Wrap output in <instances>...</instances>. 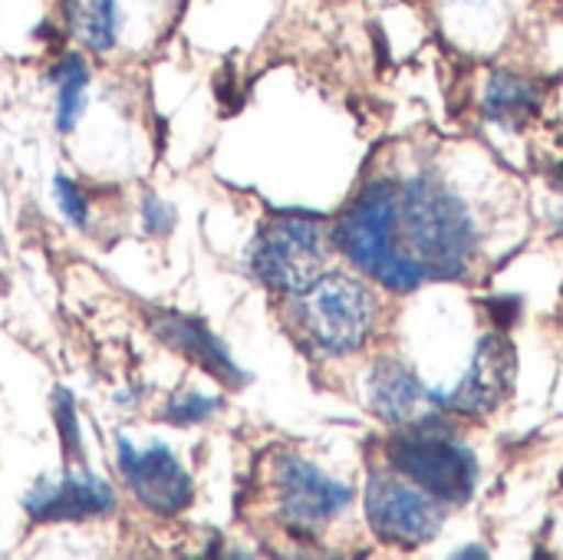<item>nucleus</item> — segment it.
I'll list each match as a JSON object with an SVG mask.
<instances>
[{"mask_svg": "<svg viewBox=\"0 0 563 560\" xmlns=\"http://www.w3.org/2000/svg\"><path fill=\"white\" fill-rule=\"evenodd\" d=\"M294 323L313 350L346 356L373 337L376 297L350 274H320L307 290L294 294Z\"/></svg>", "mask_w": 563, "mask_h": 560, "instance_id": "f03ea898", "label": "nucleus"}, {"mask_svg": "<svg viewBox=\"0 0 563 560\" xmlns=\"http://www.w3.org/2000/svg\"><path fill=\"white\" fill-rule=\"evenodd\" d=\"M145 320H148V330L165 347H172L175 353H181L185 360L201 366L221 386L241 389L247 383V373L238 366V360L228 353V347L198 317H185L178 310H145Z\"/></svg>", "mask_w": 563, "mask_h": 560, "instance_id": "9d476101", "label": "nucleus"}, {"mask_svg": "<svg viewBox=\"0 0 563 560\" xmlns=\"http://www.w3.org/2000/svg\"><path fill=\"white\" fill-rule=\"evenodd\" d=\"M274 495H277V515L280 521L297 535H313L317 528L330 525L350 502L353 492L340 485L336 479L323 475L317 465L280 455L274 465Z\"/></svg>", "mask_w": 563, "mask_h": 560, "instance_id": "423d86ee", "label": "nucleus"}, {"mask_svg": "<svg viewBox=\"0 0 563 560\" xmlns=\"http://www.w3.org/2000/svg\"><path fill=\"white\" fill-rule=\"evenodd\" d=\"M330 251L333 234L320 218L284 211L257 228L247 251V267L264 287L294 297L323 274Z\"/></svg>", "mask_w": 563, "mask_h": 560, "instance_id": "7ed1b4c3", "label": "nucleus"}, {"mask_svg": "<svg viewBox=\"0 0 563 560\" xmlns=\"http://www.w3.org/2000/svg\"><path fill=\"white\" fill-rule=\"evenodd\" d=\"M53 195H56V205H59V211L66 215V221L73 228L89 224V201H86V195L79 191L76 182H69L66 175H53Z\"/></svg>", "mask_w": 563, "mask_h": 560, "instance_id": "f3484780", "label": "nucleus"}, {"mask_svg": "<svg viewBox=\"0 0 563 560\" xmlns=\"http://www.w3.org/2000/svg\"><path fill=\"white\" fill-rule=\"evenodd\" d=\"M115 446L119 475L142 508H148L155 518H178L191 505L195 482L165 442L155 439L148 446H135L129 436H119Z\"/></svg>", "mask_w": 563, "mask_h": 560, "instance_id": "39448f33", "label": "nucleus"}, {"mask_svg": "<svg viewBox=\"0 0 563 560\" xmlns=\"http://www.w3.org/2000/svg\"><path fill=\"white\" fill-rule=\"evenodd\" d=\"M175 208L165 201V198H155V195H145L142 201V224L148 234H168L175 228Z\"/></svg>", "mask_w": 563, "mask_h": 560, "instance_id": "a211bd4d", "label": "nucleus"}, {"mask_svg": "<svg viewBox=\"0 0 563 560\" xmlns=\"http://www.w3.org/2000/svg\"><path fill=\"white\" fill-rule=\"evenodd\" d=\"M63 20L89 53H109L122 30L119 0H63Z\"/></svg>", "mask_w": 563, "mask_h": 560, "instance_id": "f8f14e48", "label": "nucleus"}, {"mask_svg": "<svg viewBox=\"0 0 563 560\" xmlns=\"http://www.w3.org/2000/svg\"><path fill=\"white\" fill-rule=\"evenodd\" d=\"M49 79L56 83V129L73 132L76 122L86 112V89H89V69L79 53H66L53 69Z\"/></svg>", "mask_w": 563, "mask_h": 560, "instance_id": "4468645a", "label": "nucleus"}, {"mask_svg": "<svg viewBox=\"0 0 563 560\" xmlns=\"http://www.w3.org/2000/svg\"><path fill=\"white\" fill-rule=\"evenodd\" d=\"M515 376H518L515 343L501 333H488L478 343L465 376L449 393H435V403L439 409H452L465 416H488L511 396Z\"/></svg>", "mask_w": 563, "mask_h": 560, "instance_id": "6e6552de", "label": "nucleus"}, {"mask_svg": "<svg viewBox=\"0 0 563 560\" xmlns=\"http://www.w3.org/2000/svg\"><path fill=\"white\" fill-rule=\"evenodd\" d=\"M53 419L63 439V455L66 459H82V436H79V419H76V403L69 389H56L53 393Z\"/></svg>", "mask_w": 563, "mask_h": 560, "instance_id": "dca6fc26", "label": "nucleus"}, {"mask_svg": "<svg viewBox=\"0 0 563 560\" xmlns=\"http://www.w3.org/2000/svg\"><path fill=\"white\" fill-rule=\"evenodd\" d=\"M389 462L399 475H406L439 502H468L478 482L475 455L465 446L445 436L422 432L416 426L409 436L389 446Z\"/></svg>", "mask_w": 563, "mask_h": 560, "instance_id": "20e7f679", "label": "nucleus"}, {"mask_svg": "<svg viewBox=\"0 0 563 560\" xmlns=\"http://www.w3.org/2000/svg\"><path fill=\"white\" fill-rule=\"evenodd\" d=\"M369 406L389 426H422L435 403V389H426L419 376L399 360H379L369 373Z\"/></svg>", "mask_w": 563, "mask_h": 560, "instance_id": "9b49d317", "label": "nucleus"}, {"mask_svg": "<svg viewBox=\"0 0 563 560\" xmlns=\"http://www.w3.org/2000/svg\"><path fill=\"white\" fill-rule=\"evenodd\" d=\"M541 109V89L515 73H495L485 89V112L505 125H525Z\"/></svg>", "mask_w": 563, "mask_h": 560, "instance_id": "ddd939ff", "label": "nucleus"}, {"mask_svg": "<svg viewBox=\"0 0 563 560\" xmlns=\"http://www.w3.org/2000/svg\"><path fill=\"white\" fill-rule=\"evenodd\" d=\"M23 512L36 525H66L106 518L115 512V492L92 472H66L56 482L40 479L23 495Z\"/></svg>", "mask_w": 563, "mask_h": 560, "instance_id": "1a4fd4ad", "label": "nucleus"}, {"mask_svg": "<svg viewBox=\"0 0 563 560\" xmlns=\"http://www.w3.org/2000/svg\"><path fill=\"white\" fill-rule=\"evenodd\" d=\"M221 409H224V399H221V396L181 389V393H175V396L165 403L162 419L172 422V426H198V422H208L211 416H218Z\"/></svg>", "mask_w": 563, "mask_h": 560, "instance_id": "2eb2a0df", "label": "nucleus"}, {"mask_svg": "<svg viewBox=\"0 0 563 560\" xmlns=\"http://www.w3.org/2000/svg\"><path fill=\"white\" fill-rule=\"evenodd\" d=\"M333 244L373 281L406 294L426 281H459L475 261L465 205L432 178L376 182L336 221Z\"/></svg>", "mask_w": 563, "mask_h": 560, "instance_id": "f257e3e1", "label": "nucleus"}, {"mask_svg": "<svg viewBox=\"0 0 563 560\" xmlns=\"http://www.w3.org/2000/svg\"><path fill=\"white\" fill-rule=\"evenodd\" d=\"M455 558H488V551L485 548H462V551H455Z\"/></svg>", "mask_w": 563, "mask_h": 560, "instance_id": "6ab92c4d", "label": "nucleus"}, {"mask_svg": "<svg viewBox=\"0 0 563 560\" xmlns=\"http://www.w3.org/2000/svg\"><path fill=\"white\" fill-rule=\"evenodd\" d=\"M366 521L379 541L396 548H422L442 531L435 498L386 475H376L366 485Z\"/></svg>", "mask_w": 563, "mask_h": 560, "instance_id": "0eeeda50", "label": "nucleus"}]
</instances>
